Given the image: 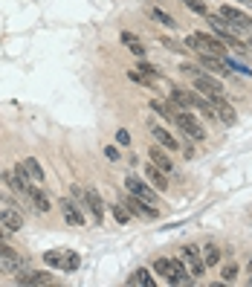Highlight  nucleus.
<instances>
[{"instance_id":"obj_1","label":"nucleus","mask_w":252,"mask_h":287,"mask_svg":"<svg viewBox=\"0 0 252 287\" xmlns=\"http://www.w3.org/2000/svg\"><path fill=\"white\" fill-rule=\"evenodd\" d=\"M171 122L183 131V136H188L191 142H203L206 139V128H203L197 119L191 116L188 110H180V107H174V113H171Z\"/></svg>"},{"instance_id":"obj_2","label":"nucleus","mask_w":252,"mask_h":287,"mask_svg":"<svg viewBox=\"0 0 252 287\" xmlns=\"http://www.w3.org/2000/svg\"><path fill=\"white\" fill-rule=\"evenodd\" d=\"M125 191H131V194H136V197L148 200L151 206H163V200H160V194L151 189V183H142L136 174H128V177H125Z\"/></svg>"},{"instance_id":"obj_3","label":"nucleus","mask_w":252,"mask_h":287,"mask_svg":"<svg viewBox=\"0 0 252 287\" xmlns=\"http://www.w3.org/2000/svg\"><path fill=\"white\" fill-rule=\"evenodd\" d=\"M122 203L128 206V212L136 215V218H145V220H157V218H160V206H151L148 200L136 197V194H131V191H128V197H125Z\"/></svg>"},{"instance_id":"obj_4","label":"nucleus","mask_w":252,"mask_h":287,"mask_svg":"<svg viewBox=\"0 0 252 287\" xmlns=\"http://www.w3.org/2000/svg\"><path fill=\"white\" fill-rule=\"evenodd\" d=\"M218 15L223 17V20H226V23H229L235 32H241V29H252V17H247L244 12H241V9H238V6H229V3H223Z\"/></svg>"},{"instance_id":"obj_5","label":"nucleus","mask_w":252,"mask_h":287,"mask_svg":"<svg viewBox=\"0 0 252 287\" xmlns=\"http://www.w3.org/2000/svg\"><path fill=\"white\" fill-rule=\"evenodd\" d=\"M180 253H183L180 258L188 264V270H191V276H194V279L209 270V267H206V261H203V250H200V247H194V244H185Z\"/></svg>"},{"instance_id":"obj_6","label":"nucleus","mask_w":252,"mask_h":287,"mask_svg":"<svg viewBox=\"0 0 252 287\" xmlns=\"http://www.w3.org/2000/svg\"><path fill=\"white\" fill-rule=\"evenodd\" d=\"M15 285H32V287L52 285V273H47V270H20L15 276Z\"/></svg>"},{"instance_id":"obj_7","label":"nucleus","mask_w":252,"mask_h":287,"mask_svg":"<svg viewBox=\"0 0 252 287\" xmlns=\"http://www.w3.org/2000/svg\"><path fill=\"white\" fill-rule=\"evenodd\" d=\"M194 90H200L203 96H209V93H223V82L203 70L200 76H194Z\"/></svg>"},{"instance_id":"obj_8","label":"nucleus","mask_w":252,"mask_h":287,"mask_svg":"<svg viewBox=\"0 0 252 287\" xmlns=\"http://www.w3.org/2000/svg\"><path fill=\"white\" fill-rule=\"evenodd\" d=\"M58 206H61V215H64V220H67L70 226H84V212H82V206H79V203L61 197Z\"/></svg>"},{"instance_id":"obj_9","label":"nucleus","mask_w":252,"mask_h":287,"mask_svg":"<svg viewBox=\"0 0 252 287\" xmlns=\"http://www.w3.org/2000/svg\"><path fill=\"white\" fill-rule=\"evenodd\" d=\"M200 64L206 73H215V76H232V70L223 64V58L212 55V52H200Z\"/></svg>"},{"instance_id":"obj_10","label":"nucleus","mask_w":252,"mask_h":287,"mask_svg":"<svg viewBox=\"0 0 252 287\" xmlns=\"http://www.w3.org/2000/svg\"><path fill=\"white\" fill-rule=\"evenodd\" d=\"M0 223H3L9 232H20V229H23V215L17 212L15 206H6V209H0Z\"/></svg>"},{"instance_id":"obj_11","label":"nucleus","mask_w":252,"mask_h":287,"mask_svg":"<svg viewBox=\"0 0 252 287\" xmlns=\"http://www.w3.org/2000/svg\"><path fill=\"white\" fill-rule=\"evenodd\" d=\"M151 136L163 145V148H166V151H177V148H180V139H174V136L168 134L166 128H160L157 122H151Z\"/></svg>"},{"instance_id":"obj_12","label":"nucleus","mask_w":252,"mask_h":287,"mask_svg":"<svg viewBox=\"0 0 252 287\" xmlns=\"http://www.w3.org/2000/svg\"><path fill=\"white\" fill-rule=\"evenodd\" d=\"M148 157H151V163L157 166V169H163L166 174H171L174 171V163L168 160V154H166V148L157 142V145H151V151H148Z\"/></svg>"},{"instance_id":"obj_13","label":"nucleus","mask_w":252,"mask_h":287,"mask_svg":"<svg viewBox=\"0 0 252 287\" xmlns=\"http://www.w3.org/2000/svg\"><path fill=\"white\" fill-rule=\"evenodd\" d=\"M87 209H90V215H93L96 223L104 220V203H101V197H99L96 189H87Z\"/></svg>"},{"instance_id":"obj_14","label":"nucleus","mask_w":252,"mask_h":287,"mask_svg":"<svg viewBox=\"0 0 252 287\" xmlns=\"http://www.w3.org/2000/svg\"><path fill=\"white\" fill-rule=\"evenodd\" d=\"M168 101L180 110H191V99H188V90L183 87H168Z\"/></svg>"},{"instance_id":"obj_15","label":"nucleus","mask_w":252,"mask_h":287,"mask_svg":"<svg viewBox=\"0 0 252 287\" xmlns=\"http://www.w3.org/2000/svg\"><path fill=\"white\" fill-rule=\"evenodd\" d=\"M20 197L32 200V203H35V209H38V212H44V215H47V212L52 209V206H50V200H47V194H44L41 189H35V186H29V191H26V194H20Z\"/></svg>"},{"instance_id":"obj_16","label":"nucleus","mask_w":252,"mask_h":287,"mask_svg":"<svg viewBox=\"0 0 252 287\" xmlns=\"http://www.w3.org/2000/svg\"><path fill=\"white\" fill-rule=\"evenodd\" d=\"M26 258L23 255H15V258H0V270L3 273H12V276H17L20 270H26Z\"/></svg>"},{"instance_id":"obj_17","label":"nucleus","mask_w":252,"mask_h":287,"mask_svg":"<svg viewBox=\"0 0 252 287\" xmlns=\"http://www.w3.org/2000/svg\"><path fill=\"white\" fill-rule=\"evenodd\" d=\"M145 174H148V180H151V186L154 189H160V191H166L168 189V177H166V171L163 169H157V166H148V169H145Z\"/></svg>"},{"instance_id":"obj_18","label":"nucleus","mask_w":252,"mask_h":287,"mask_svg":"<svg viewBox=\"0 0 252 287\" xmlns=\"http://www.w3.org/2000/svg\"><path fill=\"white\" fill-rule=\"evenodd\" d=\"M148 15H151V20H157L160 26H166V29H177V20H174V17L168 15L166 9H160V6H154V9H151V12H148Z\"/></svg>"},{"instance_id":"obj_19","label":"nucleus","mask_w":252,"mask_h":287,"mask_svg":"<svg viewBox=\"0 0 252 287\" xmlns=\"http://www.w3.org/2000/svg\"><path fill=\"white\" fill-rule=\"evenodd\" d=\"M131 285H139V287H154L157 282H154V276H151V270H145V267H136V273L128 279Z\"/></svg>"},{"instance_id":"obj_20","label":"nucleus","mask_w":252,"mask_h":287,"mask_svg":"<svg viewBox=\"0 0 252 287\" xmlns=\"http://www.w3.org/2000/svg\"><path fill=\"white\" fill-rule=\"evenodd\" d=\"M23 169H26V174H29V180L32 183H44V169H41V163L38 160H23Z\"/></svg>"},{"instance_id":"obj_21","label":"nucleus","mask_w":252,"mask_h":287,"mask_svg":"<svg viewBox=\"0 0 252 287\" xmlns=\"http://www.w3.org/2000/svg\"><path fill=\"white\" fill-rule=\"evenodd\" d=\"M220 247L218 244H206V247H203V261H206V267H215V264H218L220 261Z\"/></svg>"},{"instance_id":"obj_22","label":"nucleus","mask_w":252,"mask_h":287,"mask_svg":"<svg viewBox=\"0 0 252 287\" xmlns=\"http://www.w3.org/2000/svg\"><path fill=\"white\" fill-rule=\"evenodd\" d=\"M79 264H82L79 253H73V250H64V261H61V270H64V273H76V270H79Z\"/></svg>"},{"instance_id":"obj_23","label":"nucleus","mask_w":252,"mask_h":287,"mask_svg":"<svg viewBox=\"0 0 252 287\" xmlns=\"http://www.w3.org/2000/svg\"><path fill=\"white\" fill-rule=\"evenodd\" d=\"M154 273L163 276L166 282H171V258H157V261H154Z\"/></svg>"},{"instance_id":"obj_24","label":"nucleus","mask_w":252,"mask_h":287,"mask_svg":"<svg viewBox=\"0 0 252 287\" xmlns=\"http://www.w3.org/2000/svg\"><path fill=\"white\" fill-rule=\"evenodd\" d=\"M128 79H131V82H136V85H145V87H154V82H157V79L145 76V73H139V70H131V73H128Z\"/></svg>"},{"instance_id":"obj_25","label":"nucleus","mask_w":252,"mask_h":287,"mask_svg":"<svg viewBox=\"0 0 252 287\" xmlns=\"http://www.w3.org/2000/svg\"><path fill=\"white\" fill-rule=\"evenodd\" d=\"M110 212H113V218H116L119 223H128V220H131V212L125 209V203H113V206H110Z\"/></svg>"},{"instance_id":"obj_26","label":"nucleus","mask_w":252,"mask_h":287,"mask_svg":"<svg viewBox=\"0 0 252 287\" xmlns=\"http://www.w3.org/2000/svg\"><path fill=\"white\" fill-rule=\"evenodd\" d=\"M44 261H47L50 267H61V261H64V250H50V253H44Z\"/></svg>"},{"instance_id":"obj_27","label":"nucleus","mask_w":252,"mask_h":287,"mask_svg":"<svg viewBox=\"0 0 252 287\" xmlns=\"http://www.w3.org/2000/svg\"><path fill=\"white\" fill-rule=\"evenodd\" d=\"M185 6H188V9H191V12H197V15H209V12H212V9H209V6H206V0H183Z\"/></svg>"},{"instance_id":"obj_28","label":"nucleus","mask_w":252,"mask_h":287,"mask_svg":"<svg viewBox=\"0 0 252 287\" xmlns=\"http://www.w3.org/2000/svg\"><path fill=\"white\" fill-rule=\"evenodd\" d=\"M220 276H223V282H226V285H232V282L238 279V264H226Z\"/></svg>"},{"instance_id":"obj_29","label":"nucleus","mask_w":252,"mask_h":287,"mask_svg":"<svg viewBox=\"0 0 252 287\" xmlns=\"http://www.w3.org/2000/svg\"><path fill=\"white\" fill-rule=\"evenodd\" d=\"M136 70H139V73H145V76H151V79H160V70L154 67V64H148V61H139Z\"/></svg>"},{"instance_id":"obj_30","label":"nucleus","mask_w":252,"mask_h":287,"mask_svg":"<svg viewBox=\"0 0 252 287\" xmlns=\"http://www.w3.org/2000/svg\"><path fill=\"white\" fill-rule=\"evenodd\" d=\"M15 255H20L15 247H9L6 241H0V258H15Z\"/></svg>"},{"instance_id":"obj_31","label":"nucleus","mask_w":252,"mask_h":287,"mask_svg":"<svg viewBox=\"0 0 252 287\" xmlns=\"http://www.w3.org/2000/svg\"><path fill=\"white\" fill-rule=\"evenodd\" d=\"M104 157H107L110 163H119V160H122V154H119L116 145H104Z\"/></svg>"},{"instance_id":"obj_32","label":"nucleus","mask_w":252,"mask_h":287,"mask_svg":"<svg viewBox=\"0 0 252 287\" xmlns=\"http://www.w3.org/2000/svg\"><path fill=\"white\" fill-rule=\"evenodd\" d=\"M119 41H122L125 47H134V44H139V38H136L134 32H122V35H119Z\"/></svg>"},{"instance_id":"obj_33","label":"nucleus","mask_w":252,"mask_h":287,"mask_svg":"<svg viewBox=\"0 0 252 287\" xmlns=\"http://www.w3.org/2000/svg\"><path fill=\"white\" fill-rule=\"evenodd\" d=\"M116 142H119V145H131V134H128L125 128H119V131H116Z\"/></svg>"},{"instance_id":"obj_34","label":"nucleus","mask_w":252,"mask_h":287,"mask_svg":"<svg viewBox=\"0 0 252 287\" xmlns=\"http://www.w3.org/2000/svg\"><path fill=\"white\" fill-rule=\"evenodd\" d=\"M160 44H166L168 50H180V44H177V41H171V38H160Z\"/></svg>"},{"instance_id":"obj_35","label":"nucleus","mask_w":252,"mask_h":287,"mask_svg":"<svg viewBox=\"0 0 252 287\" xmlns=\"http://www.w3.org/2000/svg\"><path fill=\"white\" fill-rule=\"evenodd\" d=\"M6 238H9V229H6V226L0 223V241H6Z\"/></svg>"},{"instance_id":"obj_36","label":"nucleus","mask_w":252,"mask_h":287,"mask_svg":"<svg viewBox=\"0 0 252 287\" xmlns=\"http://www.w3.org/2000/svg\"><path fill=\"white\" fill-rule=\"evenodd\" d=\"M235 3H241V6H252V0H235Z\"/></svg>"},{"instance_id":"obj_37","label":"nucleus","mask_w":252,"mask_h":287,"mask_svg":"<svg viewBox=\"0 0 252 287\" xmlns=\"http://www.w3.org/2000/svg\"><path fill=\"white\" fill-rule=\"evenodd\" d=\"M250 273H252V270H250ZM247 285H250V287H252V276H250V279H247Z\"/></svg>"},{"instance_id":"obj_38","label":"nucleus","mask_w":252,"mask_h":287,"mask_svg":"<svg viewBox=\"0 0 252 287\" xmlns=\"http://www.w3.org/2000/svg\"><path fill=\"white\" fill-rule=\"evenodd\" d=\"M247 44H250V47H252V38H250V41H247Z\"/></svg>"},{"instance_id":"obj_39","label":"nucleus","mask_w":252,"mask_h":287,"mask_svg":"<svg viewBox=\"0 0 252 287\" xmlns=\"http://www.w3.org/2000/svg\"><path fill=\"white\" fill-rule=\"evenodd\" d=\"M250 270H252V258H250Z\"/></svg>"}]
</instances>
